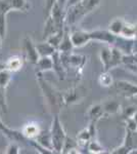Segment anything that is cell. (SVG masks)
Masks as SVG:
<instances>
[{
  "instance_id": "obj_1",
  "label": "cell",
  "mask_w": 137,
  "mask_h": 154,
  "mask_svg": "<svg viewBox=\"0 0 137 154\" xmlns=\"http://www.w3.org/2000/svg\"><path fill=\"white\" fill-rule=\"evenodd\" d=\"M37 81L43 94L44 100L46 101L47 106L49 107L50 111L56 112L58 111L59 106L64 103V96H61L54 88H52L50 83L47 82L42 76V72H37Z\"/></svg>"
},
{
  "instance_id": "obj_2",
  "label": "cell",
  "mask_w": 137,
  "mask_h": 154,
  "mask_svg": "<svg viewBox=\"0 0 137 154\" xmlns=\"http://www.w3.org/2000/svg\"><path fill=\"white\" fill-rule=\"evenodd\" d=\"M100 0H81L79 3L69 7L66 11V23L74 25L80 21L98 5Z\"/></svg>"
},
{
  "instance_id": "obj_3",
  "label": "cell",
  "mask_w": 137,
  "mask_h": 154,
  "mask_svg": "<svg viewBox=\"0 0 137 154\" xmlns=\"http://www.w3.org/2000/svg\"><path fill=\"white\" fill-rule=\"evenodd\" d=\"M50 138H51V144H52V149L54 152L61 153L66 142L67 135L64 131L63 125L59 121L58 115H55L52 120L51 125V130H50Z\"/></svg>"
},
{
  "instance_id": "obj_4",
  "label": "cell",
  "mask_w": 137,
  "mask_h": 154,
  "mask_svg": "<svg viewBox=\"0 0 137 154\" xmlns=\"http://www.w3.org/2000/svg\"><path fill=\"white\" fill-rule=\"evenodd\" d=\"M28 0H0V14H9L12 11H28L30 9Z\"/></svg>"
},
{
  "instance_id": "obj_5",
  "label": "cell",
  "mask_w": 137,
  "mask_h": 154,
  "mask_svg": "<svg viewBox=\"0 0 137 154\" xmlns=\"http://www.w3.org/2000/svg\"><path fill=\"white\" fill-rule=\"evenodd\" d=\"M25 45V53H26V58L31 64L36 65L40 59V54L37 51L36 44H34L33 40L30 37H26L24 40Z\"/></svg>"
},
{
  "instance_id": "obj_6",
  "label": "cell",
  "mask_w": 137,
  "mask_h": 154,
  "mask_svg": "<svg viewBox=\"0 0 137 154\" xmlns=\"http://www.w3.org/2000/svg\"><path fill=\"white\" fill-rule=\"evenodd\" d=\"M71 39L74 48H81L91 40L90 32H85L82 30H76L71 33Z\"/></svg>"
},
{
  "instance_id": "obj_7",
  "label": "cell",
  "mask_w": 137,
  "mask_h": 154,
  "mask_svg": "<svg viewBox=\"0 0 137 154\" xmlns=\"http://www.w3.org/2000/svg\"><path fill=\"white\" fill-rule=\"evenodd\" d=\"M21 131L27 140H35V139H37V137L40 135L42 131L38 123L29 122V123H26V125L23 126Z\"/></svg>"
},
{
  "instance_id": "obj_8",
  "label": "cell",
  "mask_w": 137,
  "mask_h": 154,
  "mask_svg": "<svg viewBox=\"0 0 137 154\" xmlns=\"http://www.w3.org/2000/svg\"><path fill=\"white\" fill-rule=\"evenodd\" d=\"M115 36L116 35L112 33L111 31H106V30H96V31L90 32L91 40L95 39V40L106 42V43H114Z\"/></svg>"
},
{
  "instance_id": "obj_9",
  "label": "cell",
  "mask_w": 137,
  "mask_h": 154,
  "mask_svg": "<svg viewBox=\"0 0 137 154\" xmlns=\"http://www.w3.org/2000/svg\"><path fill=\"white\" fill-rule=\"evenodd\" d=\"M0 131H1L2 133L9 139V140L13 141V142H19V141L27 140V139L23 136V134H22L21 131H13V130L8 128L7 126H5V125H4L3 122H2L1 119H0Z\"/></svg>"
},
{
  "instance_id": "obj_10",
  "label": "cell",
  "mask_w": 137,
  "mask_h": 154,
  "mask_svg": "<svg viewBox=\"0 0 137 154\" xmlns=\"http://www.w3.org/2000/svg\"><path fill=\"white\" fill-rule=\"evenodd\" d=\"M24 63L25 60L23 57L16 54V56H12L7 59V61L5 62V67L6 69H8L9 71H11L13 73V72H17L21 70L24 66Z\"/></svg>"
},
{
  "instance_id": "obj_11",
  "label": "cell",
  "mask_w": 137,
  "mask_h": 154,
  "mask_svg": "<svg viewBox=\"0 0 137 154\" xmlns=\"http://www.w3.org/2000/svg\"><path fill=\"white\" fill-rule=\"evenodd\" d=\"M116 89L121 94H125L127 96L137 95V85H134L127 81H118L116 83Z\"/></svg>"
},
{
  "instance_id": "obj_12",
  "label": "cell",
  "mask_w": 137,
  "mask_h": 154,
  "mask_svg": "<svg viewBox=\"0 0 137 154\" xmlns=\"http://www.w3.org/2000/svg\"><path fill=\"white\" fill-rule=\"evenodd\" d=\"M51 57L53 59V70L56 72L59 78L64 79L66 73H64V65L61 59V53L58 51H56Z\"/></svg>"
},
{
  "instance_id": "obj_13",
  "label": "cell",
  "mask_w": 137,
  "mask_h": 154,
  "mask_svg": "<svg viewBox=\"0 0 137 154\" xmlns=\"http://www.w3.org/2000/svg\"><path fill=\"white\" fill-rule=\"evenodd\" d=\"M58 27H57L56 23L54 22V20L52 19L51 16H48L46 18L45 26H44V31H43V38L47 39L49 36L53 35L54 33H56L57 31H59ZM64 30V29H63Z\"/></svg>"
},
{
  "instance_id": "obj_14",
  "label": "cell",
  "mask_w": 137,
  "mask_h": 154,
  "mask_svg": "<svg viewBox=\"0 0 137 154\" xmlns=\"http://www.w3.org/2000/svg\"><path fill=\"white\" fill-rule=\"evenodd\" d=\"M37 51H38L40 57H51L57 49L52 46L48 41H44V42H40V43L36 44Z\"/></svg>"
},
{
  "instance_id": "obj_15",
  "label": "cell",
  "mask_w": 137,
  "mask_h": 154,
  "mask_svg": "<svg viewBox=\"0 0 137 154\" xmlns=\"http://www.w3.org/2000/svg\"><path fill=\"white\" fill-rule=\"evenodd\" d=\"M36 67L38 72L50 71L53 69V59L52 57H40Z\"/></svg>"
},
{
  "instance_id": "obj_16",
  "label": "cell",
  "mask_w": 137,
  "mask_h": 154,
  "mask_svg": "<svg viewBox=\"0 0 137 154\" xmlns=\"http://www.w3.org/2000/svg\"><path fill=\"white\" fill-rule=\"evenodd\" d=\"M74 48V45L71 39V34H69L67 31H64V38H63V40H61V43L57 51H61V53H70V51H72V48Z\"/></svg>"
},
{
  "instance_id": "obj_17",
  "label": "cell",
  "mask_w": 137,
  "mask_h": 154,
  "mask_svg": "<svg viewBox=\"0 0 137 154\" xmlns=\"http://www.w3.org/2000/svg\"><path fill=\"white\" fill-rule=\"evenodd\" d=\"M64 31H66L64 29L59 30V31H57L56 33H54L53 35L49 36L48 38L45 39V40L48 41L49 43H50L52 46H54L56 49H58L59 45H61V40H63V38H64Z\"/></svg>"
},
{
  "instance_id": "obj_18",
  "label": "cell",
  "mask_w": 137,
  "mask_h": 154,
  "mask_svg": "<svg viewBox=\"0 0 137 154\" xmlns=\"http://www.w3.org/2000/svg\"><path fill=\"white\" fill-rule=\"evenodd\" d=\"M103 111H104V108L103 106L101 105H94L92 106L88 111V116L91 120H94V121H97L100 117H103Z\"/></svg>"
},
{
  "instance_id": "obj_19",
  "label": "cell",
  "mask_w": 137,
  "mask_h": 154,
  "mask_svg": "<svg viewBox=\"0 0 137 154\" xmlns=\"http://www.w3.org/2000/svg\"><path fill=\"white\" fill-rule=\"evenodd\" d=\"M100 59L103 64L104 71H109L112 62V48H103L100 51Z\"/></svg>"
},
{
  "instance_id": "obj_20",
  "label": "cell",
  "mask_w": 137,
  "mask_h": 154,
  "mask_svg": "<svg viewBox=\"0 0 137 154\" xmlns=\"http://www.w3.org/2000/svg\"><path fill=\"white\" fill-rule=\"evenodd\" d=\"M12 79V72L8 69H3L0 71V86L4 88H7Z\"/></svg>"
},
{
  "instance_id": "obj_21",
  "label": "cell",
  "mask_w": 137,
  "mask_h": 154,
  "mask_svg": "<svg viewBox=\"0 0 137 154\" xmlns=\"http://www.w3.org/2000/svg\"><path fill=\"white\" fill-rule=\"evenodd\" d=\"M125 25V22L121 19H116L115 21L112 22V24L109 25V31L115 35H121V32L123 30V27Z\"/></svg>"
},
{
  "instance_id": "obj_22",
  "label": "cell",
  "mask_w": 137,
  "mask_h": 154,
  "mask_svg": "<svg viewBox=\"0 0 137 154\" xmlns=\"http://www.w3.org/2000/svg\"><path fill=\"white\" fill-rule=\"evenodd\" d=\"M121 35L125 38H132L136 35V26L125 23L123 27V30L121 32Z\"/></svg>"
},
{
  "instance_id": "obj_23",
  "label": "cell",
  "mask_w": 137,
  "mask_h": 154,
  "mask_svg": "<svg viewBox=\"0 0 137 154\" xmlns=\"http://www.w3.org/2000/svg\"><path fill=\"white\" fill-rule=\"evenodd\" d=\"M91 138H92V135H91L90 131H89V128H87L79 133V135L77 136V142H78V144H86V143H89Z\"/></svg>"
},
{
  "instance_id": "obj_24",
  "label": "cell",
  "mask_w": 137,
  "mask_h": 154,
  "mask_svg": "<svg viewBox=\"0 0 137 154\" xmlns=\"http://www.w3.org/2000/svg\"><path fill=\"white\" fill-rule=\"evenodd\" d=\"M79 99V94L77 93L76 89H72L64 95V103L66 104H73L77 102Z\"/></svg>"
},
{
  "instance_id": "obj_25",
  "label": "cell",
  "mask_w": 137,
  "mask_h": 154,
  "mask_svg": "<svg viewBox=\"0 0 137 154\" xmlns=\"http://www.w3.org/2000/svg\"><path fill=\"white\" fill-rule=\"evenodd\" d=\"M78 148V142H75L74 140L70 139L67 137L66 139V142H64V148H63V153H70L72 152V150H76Z\"/></svg>"
},
{
  "instance_id": "obj_26",
  "label": "cell",
  "mask_w": 137,
  "mask_h": 154,
  "mask_svg": "<svg viewBox=\"0 0 137 154\" xmlns=\"http://www.w3.org/2000/svg\"><path fill=\"white\" fill-rule=\"evenodd\" d=\"M123 61L121 51L118 48H112V62H111V68L114 66H117L120 62Z\"/></svg>"
},
{
  "instance_id": "obj_27",
  "label": "cell",
  "mask_w": 137,
  "mask_h": 154,
  "mask_svg": "<svg viewBox=\"0 0 137 154\" xmlns=\"http://www.w3.org/2000/svg\"><path fill=\"white\" fill-rule=\"evenodd\" d=\"M6 16L5 14H0V37L3 40L6 36Z\"/></svg>"
},
{
  "instance_id": "obj_28",
  "label": "cell",
  "mask_w": 137,
  "mask_h": 154,
  "mask_svg": "<svg viewBox=\"0 0 137 154\" xmlns=\"http://www.w3.org/2000/svg\"><path fill=\"white\" fill-rule=\"evenodd\" d=\"M6 88L0 86V109L3 112H7V103H6Z\"/></svg>"
},
{
  "instance_id": "obj_29",
  "label": "cell",
  "mask_w": 137,
  "mask_h": 154,
  "mask_svg": "<svg viewBox=\"0 0 137 154\" xmlns=\"http://www.w3.org/2000/svg\"><path fill=\"white\" fill-rule=\"evenodd\" d=\"M99 82L103 86H109L112 85V77L109 74H108V71H104L99 77Z\"/></svg>"
},
{
  "instance_id": "obj_30",
  "label": "cell",
  "mask_w": 137,
  "mask_h": 154,
  "mask_svg": "<svg viewBox=\"0 0 137 154\" xmlns=\"http://www.w3.org/2000/svg\"><path fill=\"white\" fill-rule=\"evenodd\" d=\"M88 150H90V152L92 153H100L103 151V148L99 145L97 141H91L88 144Z\"/></svg>"
},
{
  "instance_id": "obj_31",
  "label": "cell",
  "mask_w": 137,
  "mask_h": 154,
  "mask_svg": "<svg viewBox=\"0 0 137 154\" xmlns=\"http://www.w3.org/2000/svg\"><path fill=\"white\" fill-rule=\"evenodd\" d=\"M5 153H7V154L19 153V145H17V142H13V141H11V142L8 144V146H7Z\"/></svg>"
},
{
  "instance_id": "obj_32",
  "label": "cell",
  "mask_w": 137,
  "mask_h": 154,
  "mask_svg": "<svg viewBox=\"0 0 137 154\" xmlns=\"http://www.w3.org/2000/svg\"><path fill=\"white\" fill-rule=\"evenodd\" d=\"M103 108H104V111H106V112L115 113L118 111L119 105L116 103V102H109V103H106V105L103 106Z\"/></svg>"
},
{
  "instance_id": "obj_33",
  "label": "cell",
  "mask_w": 137,
  "mask_h": 154,
  "mask_svg": "<svg viewBox=\"0 0 137 154\" xmlns=\"http://www.w3.org/2000/svg\"><path fill=\"white\" fill-rule=\"evenodd\" d=\"M56 3V0H45V6H44V11H45V16L46 18L50 14L52 7L54 6V4Z\"/></svg>"
},
{
  "instance_id": "obj_34",
  "label": "cell",
  "mask_w": 137,
  "mask_h": 154,
  "mask_svg": "<svg viewBox=\"0 0 137 154\" xmlns=\"http://www.w3.org/2000/svg\"><path fill=\"white\" fill-rule=\"evenodd\" d=\"M67 2H68V0H56V3L63 9H64L67 7Z\"/></svg>"
},
{
  "instance_id": "obj_35",
  "label": "cell",
  "mask_w": 137,
  "mask_h": 154,
  "mask_svg": "<svg viewBox=\"0 0 137 154\" xmlns=\"http://www.w3.org/2000/svg\"><path fill=\"white\" fill-rule=\"evenodd\" d=\"M80 1H81V0H68V2H67V7H66V8H69V7L75 5V4L79 3Z\"/></svg>"
},
{
  "instance_id": "obj_36",
  "label": "cell",
  "mask_w": 137,
  "mask_h": 154,
  "mask_svg": "<svg viewBox=\"0 0 137 154\" xmlns=\"http://www.w3.org/2000/svg\"><path fill=\"white\" fill-rule=\"evenodd\" d=\"M5 62H0V71L3 70V69H5Z\"/></svg>"
},
{
  "instance_id": "obj_37",
  "label": "cell",
  "mask_w": 137,
  "mask_h": 154,
  "mask_svg": "<svg viewBox=\"0 0 137 154\" xmlns=\"http://www.w3.org/2000/svg\"><path fill=\"white\" fill-rule=\"evenodd\" d=\"M2 41H3V39L0 37V48H1V46H2Z\"/></svg>"
},
{
  "instance_id": "obj_38",
  "label": "cell",
  "mask_w": 137,
  "mask_h": 154,
  "mask_svg": "<svg viewBox=\"0 0 137 154\" xmlns=\"http://www.w3.org/2000/svg\"><path fill=\"white\" fill-rule=\"evenodd\" d=\"M135 37L137 38V25H136V35H135Z\"/></svg>"
}]
</instances>
